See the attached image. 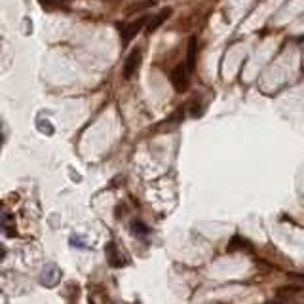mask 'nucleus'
<instances>
[{
    "label": "nucleus",
    "mask_w": 304,
    "mask_h": 304,
    "mask_svg": "<svg viewBox=\"0 0 304 304\" xmlns=\"http://www.w3.org/2000/svg\"><path fill=\"white\" fill-rule=\"evenodd\" d=\"M59 280H61V270L57 266H53V264H49V266L44 268V272H42V276H40V283L46 285V287L57 285Z\"/></svg>",
    "instance_id": "4"
},
{
    "label": "nucleus",
    "mask_w": 304,
    "mask_h": 304,
    "mask_svg": "<svg viewBox=\"0 0 304 304\" xmlns=\"http://www.w3.org/2000/svg\"><path fill=\"white\" fill-rule=\"evenodd\" d=\"M131 228H133L135 234H148V228H146L143 222H137V220L131 222Z\"/></svg>",
    "instance_id": "10"
},
{
    "label": "nucleus",
    "mask_w": 304,
    "mask_h": 304,
    "mask_svg": "<svg viewBox=\"0 0 304 304\" xmlns=\"http://www.w3.org/2000/svg\"><path fill=\"white\" fill-rule=\"evenodd\" d=\"M12 228H13V224H12V215H10V213H4V232H6L8 236H12V234H13Z\"/></svg>",
    "instance_id": "9"
},
{
    "label": "nucleus",
    "mask_w": 304,
    "mask_h": 304,
    "mask_svg": "<svg viewBox=\"0 0 304 304\" xmlns=\"http://www.w3.org/2000/svg\"><path fill=\"white\" fill-rule=\"evenodd\" d=\"M146 19H148V17L143 15V17H139L137 21H131L130 25H126V27L122 29V40H124V42H130L135 35H139V33L143 31V27H145Z\"/></svg>",
    "instance_id": "3"
},
{
    "label": "nucleus",
    "mask_w": 304,
    "mask_h": 304,
    "mask_svg": "<svg viewBox=\"0 0 304 304\" xmlns=\"http://www.w3.org/2000/svg\"><path fill=\"white\" fill-rule=\"evenodd\" d=\"M196 67V38L192 37L188 42V55H186V69L192 73Z\"/></svg>",
    "instance_id": "6"
},
{
    "label": "nucleus",
    "mask_w": 304,
    "mask_h": 304,
    "mask_svg": "<svg viewBox=\"0 0 304 304\" xmlns=\"http://www.w3.org/2000/svg\"><path fill=\"white\" fill-rule=\"evenodd\" d=\"M171 12H173L171 8H164L162 12L156 13V15H154V17H152V19L148 21L146 33H154V31H158L160 27H162V23H164V21H166V19H168V17L171 15Z\"/></svg>",
    "instance_id": "5"
},
{
    "label": "nucleus",
    "mask_w": 304,
    "mask_h": 304,
    "mask_svg": "<svg viewBox=\"0 0 304 304\" xmlns=\"http://www.w3.org/2000/svg\"><path fill=\"white\" fill-rule=\"evenodd\" d=\"M156 2L154 0H145V2H137L133 4L131 8H130V12H139V10H145V8H150V6H154Z\"/></svg>",
    "instance_id": "8"
},
{
    "label": "nucleus",
    "mask_w": 304,
    "mask_h": 304,
    "mask_svg": "<svg viewBox=\"0 0 304 304\" xmlns=\"http://www.w3.org/2000/svg\"><path fill=\"white\" fill-rule=\"evenodd\" d=\"M63 4H67V0H42L44 8H55V6H63Z\"/></svg>",
    "instance_id": "11"
},
{
    "label": "nucleus",
    "mask_w": 304,
    "mask_h": 304,
    "mask_svg": "<svg viewBox=\"0 0 304 304\" xmlns=\"http://www.w3.org/2000/svg\"><path fill=\"white\" fill-rule=\"evenodd\" d=\"M291 278H299V280H304V274H289Z\"/></svg>",
    "instance_id": "12"
},
{
    "label": "nucleus",
    "mask_w": 304,
    "mask_h": 304,
    "mask_svg": "<svg viewBox=\"0 0 304 304\" xmlns=\"http://www.w3.org/2000/svg\"><path fill=\"white\" fill-rule=\"evenodd\" d=\"M303 291H304L303 285H287V287H281L280 289V297H293V295Z\"/></svg>",
    "instance_id": "7"
},
{
    "label": "nucleus",
    "mask_w": 304,
    "mask_h": 304,
    "mask_svg": "<svg viewBox=\"0 0 304 304\" xmlns=\"http://www.w3.org/2000/svg\"><path fill=\"white\" fill-rule=\"evenodd\" d=\"M141 59H143V51L141 49H133L126 61H124V69H122V74H124V78L126 80H130L135 73H137V69H139V65H141Z\"/></svg>",
    "instance_id": "1"
},
{
    "label": "nucleus",
    "mask_w": 304,
    "mask_h": 304,
    "mask_svg": "<svg viewBox=\"0 0 304 304\" xmlns=\"http://www.w3.org/2000/svg\"><path fill=\"white\" fill-rule=\"evenodd\" d=\"M188 74L190 71L182 65H177L173 71H171V84L175 86L177 91H184L188 87Z\"/></svg>",
    "instance_id": "2"
}]
</instances>
